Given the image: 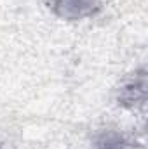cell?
Instances as JSON below:
<instances>
[{
	"label": "cell",
	"instance_id": "2",
	"mask_svg": "<svg viewBox=\"0 0 148 149\" xmlns=\"http://www.w3.org/2000/svg\"><path fill=\"white\" fill-rule=\"evenodd\" d=\"M117 101L122 108H143L147 101V70L141 68L131 74L118 88Z\"/></svg>",
	"mask_w": 148,
	"mask_h": 149
},
{
	"label": "cell",
	"instance_id": "3",
	"mask_svg": "<svg viewBox=\"0 0 148 149\" xmlns=\"http://www.w3.org/2000/svg\"><path fill=\"white\" fill-rule=\"evenodd\" d=\"M92 149H134V142L115 130H103L94 137Z\"/></svg>",
	"mask_w": 148,
	"mask_h": 149
},
{
	"label": "cell",
	"instance_id": "4",
	"mask_svg": "<svg viewBox=\"0 0 148 149\" xmlns=\"http://www.w3.org/2000/svg\"><path fill=\"white\" fill-rule=\"evenodd\" d=\"M0 149H4V148H2V146H0Z\"/></svg>",
	"mask_w": 148,
	"mask_h": 149
},
{
	"label": "cell",
	"instance_id": "1",
	"mask_svg": "<svg viewBox=\"0 0 148 149\" xmlns=\"http://www.w3.org/2000/svg\"><path fill=\"white\" fill-rule=\"evenodd\" d=\"M47 9L59 19L80 21L94 17L103 9V0H44Z\"/></svg>",
	"mask_w": 148,
	"mask_h": 149
}]
</instances>
